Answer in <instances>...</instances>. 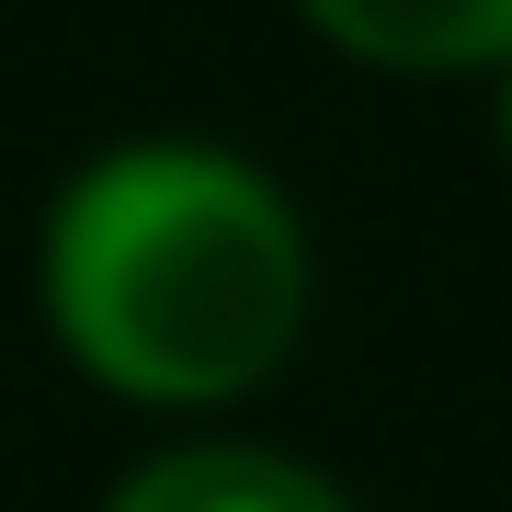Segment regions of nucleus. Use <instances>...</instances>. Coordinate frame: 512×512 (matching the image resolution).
I'll return each instance as SVG.
<instances>
[{
	"instance_id": "f257e3e1",
	"label": "nucleus",
	"mask_w": 512,
	"mask_h": 512,
	"mask_svg": "<svg viewBox=\"0 0 512 512\" xmlns=\"http://www.w3.org/2000/svg\"><path fill=\"white\" fill-rule=\"evenodd\" d=\"M46 319L114 399L205 410L262 387L308 330V239L251 160L126 148L46 228Z\"/></svg>"
},
{
	"instance_id": "20e7f679",
	"label": "nucleus",
	"mask_w": 512,
	"mask_h": 512,
	"mask_svg": "<svg viewBox=\"0 0 512 512\" xmlns=\"http://www.w3.org/2000/svg\"><path fill=\"white\" fill-rule=\"evenodd\" d=\"M501 69H512V57H501ZM501 148H512V80H501Z\"/></svg>"
},
{
	"instance_id": "f03ea898",
	"label": "nucleus",
	"mask_w": 512,
	"mask_h": 512,
	"mask_svg": "<svg viewBox=\"0 0 512 512\" xmlns=\"http://www.w3.org/2000/svg\"><path fill=\"white\" fill-rule=\"evenodd\" d=\"M296 12L376 69H501L512 57V0H296Z\"/></svg>"
},
{
	"instance_id": "7ed1b4c3",
	"label": "nucleus",
	"mask_w": 512,
	"mask_h": 512,
	"mask_svg": "<svg viewBox=\"0 0 512 512\" xmlns=\"http://www.w3.org/2000/svg\"><path fill=\"white\" fill-rule=\"evenodd\" d=\"M103 512H353V501L285 456H251V444H183V456L137 467Z\"/></svg>"
}]
</instances>
